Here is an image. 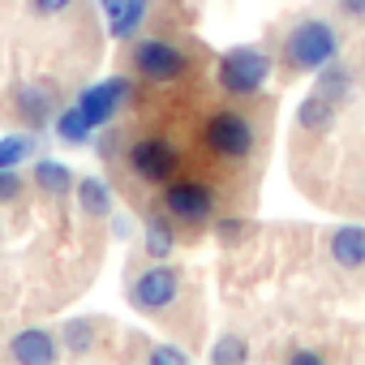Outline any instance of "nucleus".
<instances>
[{
  "label": "nucleus",
  "instance_id": "obj_1",
  "mask_svg": "<svg viewBox=\"0 0 365 365\" xmlns=\"http://www.w3.org/2000/svg\"><path fill=\"white\" fill-rule=\"evenodd\" d=\"M335 52H339V31L331 22H318V18L297 22L292 35L284 39V65L292 73H314V69L331 65Z\"/></svg>",
  "mask_w": 365,
  "mask_h": 365
},
{
  "label": "nucleus",
  "instance_id": "obj_2",
  "mask_svg": "<svg viewBox=\"0 0 365 365\" xmlns=\"http://www.w3.org/2000/svg\"><path fill=\"white\" fill-rule=\"evenodd\" d=\"M215 78H220V86L228 91V95H237V99H250V95H258L262 86H267V78H271V56L262 52V48H228L224 56H220V69H215Z\"/></svg>",
  "mask_w": 365,
  "mask_h": 365
},
{
  "label": "nucleus",
  "instance_id": "obj_3",
  "mask_svg": "<svg viewBox=\"0 0 365 365\" xmlns=\"http://www.w3.org/2000/svg\"><path fill=\"white\" fill-rule=\"evenodd\" d=\"M133 69H138L142 82L168 86V82H180L190 73V56L180 52L176 43H168V39H142L133 48Z\"/></svg>",
  "mask_w": 365,
  "mask_h": 365
},
{
  "label": "nucleus",
  "instance_id": "obj_4",
  "mask_svg": "<svg viewBox=\"0 0 365 365\" xmlns=\"http://www.w3.org/2000/svg\"><path fill=\"white\" fill-rule=\"evenodd\" d=\"M202 138H207V146H211L215 155H228V159H245V155L254 150V142H258L254 125H250L241 112H228V108L207 120Z\"/></svg>",
  "mask_w": 365,
  "mask_h": 365
},
{
  "label": "nucleus",
  "instance_id": "obj_5",
  "mask_svg": "<svg viewBox=\"0 0 365 365\" xmlns=\"http://www.w3.org/2000/svg\"><path fill=\"white\" fill-rule=\"evenodd\" d=\"M176 297H180V271L168 267L163 258H155V267H146V271L133 279V305H138L142 314H159V309H168Z\"/></svg>",
  "mask_w": 365,
  "mask_h": 365
},
{
  "label": "nucleus",
  "instance_id": "obj_6",
  "mask_svg": "<svg viewBox=\"0 0 365 365\" xmlns=\"http://www.w3.org/2000/svg\"><path fill=\"white\" fill-rule=\"evenodd\" d=\"M129 95H133V82H129V78H103V82L86 86L73 108L82 112V120H86L91 129H99V125H108V120L120 112V103H125Z\"/></svg>",
  "mask_w": 365,
  "mask_h": 365
},
{
  "label": "nucleus",
  "instance_id": "obj_7",
  "mask_svg": "<svg viewBox=\"0 0 365 365\" xmlns=\"http://www.w3.org/2000/svg\"><path fill=\"white\" fill-rule=\"evenodd\" d=\"M163 207L180 224H207L215 215V194L202 185V180H172L163 190Z\"/></svg>",
  "mask_w": 365,
  "mask_h": 365
},
{
  "label": "nucleus",
  "instance_id": "obj_8",
  "mask_svg": "<svg viewBox=\"0 0 365 365\" xmlns=\"http://www.w3.org/2000/svg\"><path fill=\"white\" fill-rule=\"evenodd\" d=\"M129 168L142 180H168L176 172V150L168 138H138L129 146Z\"/></svg>",
  "mask_w": 365,
  "mask_h": 365
},
{
  "label": "nucleus",
  "instance_id": "obj_9",
  "mask_svg": "<svg viewBox=\"0 0 365 365\" xmlns=\"http://www.w3.org/2000/svg\"><path fill=\"white\" fill-rule=\"evenodd\" d=\"M9 356L22 361V365H52V361L61 356V344H56L52 331L31 327V331H18V335L9 339Z\"/></svg>",
  "mask_w": 365,
  "mask_h": 365
},
{
  "label": "nucleus",
  "instance_id": "obj_10",
  "mask_svg": "<svg viewBox=\"0 0 365 365\" xmlns=\"http://www.w3.org/2000/svg\"><path fill=\"white\" fill-rule=\"evenodd\" d=\"M18 116H22L31 129L48 125V120H52V86H48V82H26V86L18 91Z\"/></svg>",
  "mask_w": 365,
  "mask_h": 365
},
{
  "label": "nucleus",
  "instance_id": "obj_11",
  "mask_svg": "<svg viewBox=\"0 0 365 365\" xmlns=\"http://www.w3.org/2000/svg\"><path fill=\"white\" fill-rule=\"evenodd\" d=\"M331 258H335L339 267H348V271L365 267V228H352V224L335 228V232H331Z\"/></svg>",
  "mask_w": 365,
  "mask_h": 365
},
{
  "label": "nucleus",
  "instance_id": "obj_12",
  "mask_svg": "<svg viewBox=\"0 0 365 365\" xmlns=\"http://www.w3.org/2000/svg\"><path fill=\"white\" fill-rule=\"evenodd\" d=\"M331 120H335V99L309 91L297 108V129L301 133H322V129H331Z\"/></svg>",
  "mask_w": 365,
  "mask_h": 365
},
{
  "label": "nucleus",
  "instance_id": "obj_13",
  "mask_svg": "<svg viewBox=\"0 0 365 365\" xmlns=\"http://www.w3.org/2000/svg\"><path fill=\"white\" fill-rule=\"evenodd\" d=\"M73 190H78V207H82V215H91V220L112 215V190L103 185L99 176H82Z\"/></svg>",
  "mask_w": 365,
  "mask_h": 365
},
{
  "label": "nucleus",
  "instance_id": "obj_14",
  "mask_svg": "<svg viewBox=\"0 0 365 365\" xmlns=\"http://www.w3.org/2000/svg\"><path fill=\"white\" fill-rule=\"evenodd\" d=\"M35 185L48 194V198H61V194H69L78 180H73V172L65 168V163H56V159H39L35 163Z\"/></svg>",
  "mask_w": 365,
  "mask_h": 365
},
{
  "label": "nucleus",
  "instance_id": "obj_15",
  "mask_svg": "<svg viewBox=\"0 0 365 365\" xmlns=\"http://www.w3.org/2000/svg\"><path fill=\"white\" fill-rule=\"evenodd\" d=\"M142 18H146V0H125V5L108 18V35L112 39H129V35H138Z\"/></svg>",
  "mask_w": 365,
  "mask_h": 365
},
{
  "label": "nucleus",
  "instance_id": "obj_16",
  "mask_svg": "<svg viewBox=\"0 0 365 365\" xmlns=\"http://www.w3.org/2000/svg\"><path fill=\"white\" fill-rule=\"evenodd\" d=\"M91 125L82 120V112L78 108H65V112H56V138L61 142H69V146H82V142H91Z\"/></svg>",
  "mask_w": 365,
  "mask_h": 365
},
{
  "label": "nucleus",
  "instance_id": "obj_17",
  "mask_svg": "<svg viewBox=\"0 0 365 365\" xmlns=\"http://www.w3.org/2000/svg\"><path fill=\"white\" fill-rule=\"evenodd\" d=\"M61 344H69L73 356H86L91 344H95V322H91V318H69L65 331H61Z\"/></svg>",
  "mask_w": 365,
  "mask_h": 365
},
{
  "label": "nucleus",
  "instance_id": "obj_18",
  "mask_svg": "<svg viewBox=\"0 0 365 365\" xmlns=\"http://www.w3.org/2000/svg\"><path fill=\"white\" fill-rule=\"evenodd\" d=\"M146 241H142V250L150 254V258H168L172 250H176V237H172V228L163 224V220H146V232H142Z\"/></svg>",
  "mask_w": 365,
  "mask_h": 365
},
{
  "label": "nucleus",
  "instance_id": "obj_19",
  "mask_svg": "<svg viewBox=\"0 0 365 365\" xmlns=\"http://www.w3.org/2000/svg\"><path fill=\"white\" fill-rule=\"evenodd\" d=\"M31 150H35V138L31 133L0 138V168H22V159H31Z\"/></svg>",
  "mask_w": 365,
  "mask_h": 365
},
{
  "label": "nucleus",
  "instance_id": "obj_20",
  "mask_svg": "<svg viewBox=\"0 0 365 365\" xmlns=\"http://www.w3.org/2000/svg\"><path fill=\"white\" fill-rule=\"evenodd\" d=\"M348 86H352V78H348V69H339V65H331V69H327V73L318 78V86H314V91L339 103V99L348 95Z\"/></svg>",
  "mask_w": 365,
  "mask_h": 365
},
{
  "label": "nucleus",
  "instance_id": "obj_21",
  "mask_svg": "<svg viewBox=\"0 0 365 365\" xmlns=\"http://www.w3.org/2000/svg\"><path fill=\"white\" fill-rule=\"evenodd\" d=\"M211 361H232V365H241V361H250V348H245V339H237V335H224L215 348H211Z\"/></svg>",
  "mask_w": 365,
  "mask_h": 365
},
{
  "label": "nucleus",
  "instance_id": "obj_22",
  "mask_svg": "<svg viewBox=\"0 0 365 365\" xmlns=\"http://www.w3.org/2000/svg\"><path fill=\"white\" fill-rule=\"evenodd\" d=\"M22 198V172L18 168H0V207Z\"/></svg>",
  "mask_w": 365,
  "mask_h": 365
},
{
  "label": "nucleus",
  "instance_id": "obj_23",
  "mask_svg": "<svg viewBox=\"0 0 365 365\" xmlns=\"http://www.w3.org/2000/svg\"><path fill=\"white\" fill-rule=\"evenodd\" d=\"M146 361H155V365H185V352H176V348H168V344H155V348L146 352Z\"/></svg>",
  "mask_w": 365,
  "mask_h": 365
},
{
  "label": "nucleus",
  "instance_id": "obj_24",
  "mask_svg": "<svg viewBox=\"0 0 365 365\" xmlns=\"http://www.w3.org/2000/svg\"><path fill=\"white\" fill-rule=\"evenodd\" d=\"M241 232H245V220H237V215H228V220L215 224V237H220V241H237Z\"/></svg>",
  "mask_w": 365,
  "mask_h": 365
},
{
  "label": "nucleus",
  "instance_id": "obj_25",
  "mask_svg": "<svg viewBox=\"0 0 365 365\" xmlns=\"http://www.w3.org/2000/svg\"><path fill=\"white\" fill-rule=\"evenodd\" d=\"M69 5H73V0H31V9L43 14V18H56V14H65Z\"/></svg>",
  "mask_w": 365,
  "mask_h": 365
},
{
  "label": "nucleus",
  "instance_id": "obj_26",
  "mask_svg": "<svg viewBox=\"0 0 365 365\" xmlns=\"http://www.w3.org/2000/svg\"><path fill=\"white\" fill-rule=\"evenodd\" d=\"M288 361H292V365H322V356H318V352H305V348H301V352L292 348V352H288Z\"/></svg>",
  "mask_w": 365,
  "mask_h": 365
},
{
  "label": "nucleus",
  "instance_id": "obj_27",
  "mask_svg": "<svg viewBox=\"0 0 365 365\" xmlns=\"http://www.w3.org/2000/svg\"><path fill=\"white\" fill-rule=\"evenodd\" d=\"M339 9H344L348 18H365V0H339Z\"/></svg>",
  "mask_w": 365,
  "mask_h": 365
},
{
  "label": "nucleus",
  "instance_id": "obj_28",
  "mask_svg": "<svg viewBox=\"0 0 365 365\" xmlns=\"http://www.w3.org/2000/svg\"><path fill=\"white\" fill-rule=\"evenodd\" d=\"M112 232H116V237H125V232H129V220H120V215H116V220H112Z\"/></svg>",
  "mask_w": 365,
  "mask_h": 365
},
{
  "label": "nucleus",
  "instance_id": "obj_29",
  "mask_svg": "<svg viewBox=\"0 0 365 365\" xmlns=\"http://www.w3.org/2000/svg\"><path fill=\"white\" fill-rule=\"evenodd\" d=\"M99 5H103V14H108V18H112V14H116V9H120V5H125V0H99Z\"/></svg>",
  "mask_w": 365,
  "mask_h": 365
}]
</instances>
